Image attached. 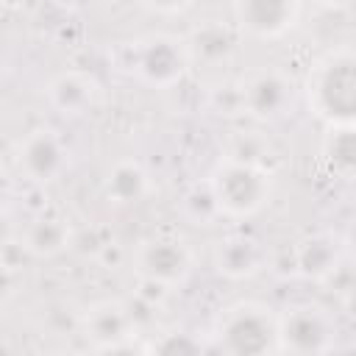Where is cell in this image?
Returning <instances> with one entry per match:
<instances>
[{
  "instance_id": "e0dca14e",
  "label": "cell",
  "mask_w": 356,
  "mask_h": 356,
  "mask_svg": "<svg viewBox=\"0 0 356 356\" xmlns=\"http://www.w3.org/2000/svg\"><path fill=\"white\" fill-rule=\"evenodd\" d=\"M320 159L334 178L356 181V128H328L320 145Z\"/></svg>"
},
{
  "instance_id": "52a82bcc",
  "label": "cell",
  "mask_w": 356,
  "mask_h": 356,
  "mask_svg": "<svg viewBox=\"0 0 356 356\" xmlns=\"http://www.w3.org/2000/svg\"><path fill=\"white\" fill-rule=\"evenodd\" d=\"M14 172L22 184L44 186L58 181L70 167V147L53 128H33L14 147Z\"/></svg>"
},
{
  "instance_id": "7c38bea8",
  "label": "cell",
  "mask_w": 356,
  "mask_h": 356,
  "mask_svg": "<svg viewBox=\"0 0 356 356\" xmlns=\"http://www.w3.org/2000/svg\"><path fill=\"white\" fill-rule=\"evenodd\" d=\"M44 97L61 117H83L100 103V83L86 70H61L47 81Z\"/></svg>"
},
{
  "instance_id": "603a6c76",
  "label": "cell",
  "mask_w": 356,
  "mask_h": 356,
  "mask_svg": "<svg viewBox=\"0 0 356 356\" xmlns=\"http://www.w3.org/2000/svg\"><path fill=\"white\" fill-rule=\"evenodd\" d=\"M53 356H78V353H72V350H67V353H64V350H61V353H53Z\"/></svg>"
},
{
  "instance_id": "30bf717a",
  "label": "cell",
  "mask_w": 356,
  "mask_h": 356,
  "mask_svg": "<svg viewBox=\"0 0 356 356\" xmlns=\"http://www.w3.org/2000/svg\"><path fill=\"white\" fill-rule=\"evenodd\" d=\"M81 331L92 350L136 339V317L122 300H97L81 314Z\"/></svg>"
},
{
  "instance_id": "5bb4252c",
  "label": "cell",
  "mask_w": 356,
  "mask_h": 356,
  "mask_svg": "<svg viewBox=\"0 0 356 356\" xmlns=\"http://www.w3.org/2000/svg\"><path fill=\"white\" fill-rule=\"evenodd\" d=\"M342 245L331 234H312L292 248V270L306 281H325L339 267Z\"/></svg>"
},
{
  "instance_id": "5b68a950",
  "label": "cell",
  "mask_w": 356,
  "mask_h": 356,
  "mask_svg": "<svg viewBox=\"0 0 356 356\" xmlns=\"http://www.w3.org/2000/svg\"><path fill=\"white\" fill-rule=\"evenodd\" d=\"M131 264H134V273L139 275L142 284L172 292L189 281L192 267H195V256L178 234L161 231V234L142 239L134 248Z\"/></svg>"
},
{
  "instance_id": "ffe728a7",
  "label": "cell",
  "mask_w": 356,
  "mask_h": 356,
  "mask_svg": "<svg viewBox=\"0 0 356 356\" xmlns=\"http://www.w3.org/2000/svg\"><path fill=\"white\" fill-rule=\"evenodd\" d=\"M264 156H270V142H264L261 136H253V134H236L225 153V159H236V161L256 164V167L267 170Z\"/></svg>"
},
{
  "instance_id": "277c9868",
  "label": "cell",
  "mask_w": 356,
  "mask_h": 356,
  "mask_svg": "<svg viewBox=\"0 0 356 356\" xmlns=\"http://www.w3.org/2000/svg\"><path fill=\"white\" fill-rule=\"evenodd\" d=\"M192 67L186 42L172 33H147L125 47V70L145 86L172 89Z\"/></svg>"
},
{
  "instance_id": "ac0fdd59",
  "label": "cell",
  "mask_w": 356,
  "mask_h": 356,
  "mask_svg": "<svg viewBox=\"0 0 356 356\" xmlns=\"http://www.w3.org/2000/svg\"><path fill=\"white\" fill-rule=\"evenodd\" d=\"M147 356H214L211 342L189 328H170L147 342Z\"/></svg>"
},
{
  "instance_id": "7402d4cb",
  "label": "cell",
  "mask_w": 356,
  "mask_h": 356,
  "mask_svg": "<svg viewBox=\"0 0 356 356\" xmlns=\"http://www.w3.org/2000/svg\"><path fill=\"white\" fill-rule=\"evenodd\" d=\"M339 245H342V250L356 261V214L348 220V225H345V231H342Z\"/></svg>"
},
{
  "instance_id": "44dd1931",
  "label": "cell",
  "mask_w": 356,
  "mask_h": 356,
  "mask_svg": "<svg viewBox=\"0 0 356 356\" xmlns=\"http://www.w3.org/2000/svg\"><path fill=\"white\" fill-rule=\"evenodd\" d=\"M92 356H147V342L128 339V342H120V345H111V348L92 350Z\"/></svg>"
},
{
  "instance_id": "7a4b0ae2",
  "label": "cell",
  "mask_w": 356,
  "mask_h": 356,
  "mask_svg": "<svg viewBox=\"0 0 356 356\" xmlns=\"http://www.w3.org/2000/svg\"><path fill=\"white\" fill-rule=\"evenodd\" d=\"M214 356H284L278 312L261 300H236L225 306L209 334Z\"/></svg>"
},
{
  "instance_id": "d6986e66",
  "label": "cell",
  "mask_w": 356,
  "mask_h": 356,
  "mask_svg": "<svg viewBox=\"0 0 356 356\" xmlns=\"http://www.w3.org/2000/svg\"><path fill=\"white\" fill-rule=\"evenodd\" d=\"M181 214L192 225H214L222 217L209 178H200V181H195V184H189L184 189V195H181Z\"/></svg>"
},
{
  "instance_id": "8992f818",
  "label": "cell",
  "mask_w": 356,
  "mask_h": 356,
  "mask_svg": "<svg viewBox=\"0 0 356 356\" xmlns=\"http://www.w3.org/2000/svg\"><path fill=\"white\" fill-rule=\"evenodd\" d=\"M284 356H328L337 345V320L320 303H292L278 312Z\"/></svg>"
},
{
  "instance_id": "8fae6325",
  "label": "cell",
  "mask_w": 356,
  "mask_h": 356,
  "mask_svg": "<svg viewBox=\"0 0 356 356\" xmlns=\"http://www.w3.org/2000/svg\"><path fill=\"white\" fill-rule=\"evenodd\" d=\"M267 245L248 234V231H228L222 234L217 242H214V250H211V261H214V270L225 278H234V281H242V278H250L256 273H261L267 267Z\"/></svg>"
},
{
  "instance_id": "9c48e42d",
  "label": "cell",
  "mask_w": 356,
  "mask_h": 356,
  "mask_svg": "<svg viewBox=\"0 0 356 356\" xmlns=\"http://www.w3.org/2000/svg\"><path fill=\"white\" fill-rule=\"evenodd\" d=\"M234 25L239 33L273 42L286 36L300 19V3L292 0H239L231 6Z\"/></svg>"
},
{
  "instance_id": "3957f363",
  "label": "cell",
  "mask_w": 356,
  "mask_h": 356,
  "mask_svg": "<svg viewBox=\"0 0 356 356\" xmlns=\"http://www.w3.org/2000/svg\"><path fill=\"white\" fill-rule=\"evenodd\" d=\"M222 217L248 220L256 217L273 197V172L236 159H220L206 175Z\"/></svg>"
},
{
  "instance_id": "2e32d148",
  "label": "cell",
  "mask_w": 356,
  "mask_h": 356,
  "mask_svg": "<svg viewBox=\"0 0 356 356\" xmlns=\"http://www.w3.org/2000/svg\"><path fill=\"white\" fill-rule=\"evenodd\" d=\"M103 192L114 206H136L150 195V175L136 159H117L106 172Z\"/></svg>"
},
{
  "instance_id": "6da1fadb",
  "label": "cell",
  "mask_w": 356,
  "mask_h": 356,
  "mask_svg": "<svg viewBox=\"0 0 356 356\" xmlns=\"http://www.w3.org/2000/svg\"><path fill=\"white\" fill-rule=\"evenodd\" d=\"M306 103L328 128H356V47H334L309 64Z\"/></svg>"
},
{
  "instance_id": "ba28073f",
  "label": "cell",
  "mask_w": 356,
  "mask_h": 356,
  "mask_svg": "<svg viewBox=\"0 0 356 356\" xmlns=\"http://www.w3.org/2000/svg\"><path fill=\"white\" fill-rule=\"evenodd\" d=\"M242 92V114L256 122H278L292 114L298 100V86L281 67H261L245 75L239 83Z\"/></svg>"
},
{
  "instance_id": "9a60e30c",
  "label": "cell",
  "mask_w": 356,
  "mask_h": 356,
  "mask_svg": "<svg viewBox=\"0 0 356 356\" xmlns=\"http://www.w3.org/2000/svg\"><path fill=\"white\" fill-rule=\"evenodd\" d=\"M236 25L234 22H203L192 28V33L184 39L192 64L220 67L225 64L236 50Z\"/></svg>"
},
{
  "instance_id": "4fadbf2b",
  "label": "cell",
  "mask_w": 356,
  "mask_h": 356,
  "mask_svg": "<svg viewBox=\"0 0 356 356\" xmlns=\"http://www.w3.org/2000/svg\"><path fill=\"white\" fill-rule=\"evenodd\" d=\"M72 242H75L72 225L61 214H53V211H42L31 217L25 228L19 231V245L33 259H56L67 248H72Z\"/></svg>"
}]
</instances>
